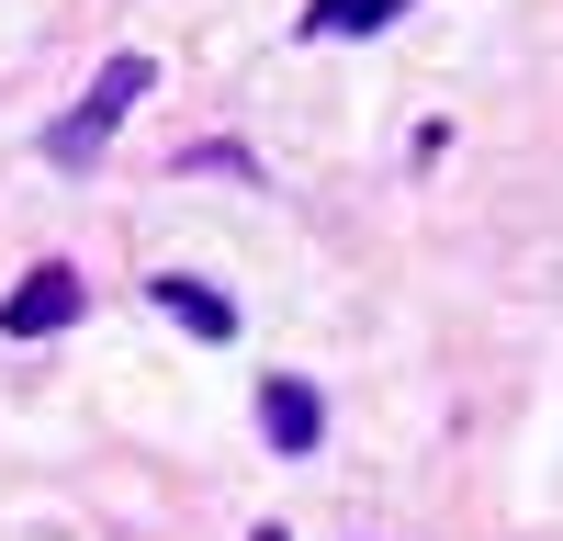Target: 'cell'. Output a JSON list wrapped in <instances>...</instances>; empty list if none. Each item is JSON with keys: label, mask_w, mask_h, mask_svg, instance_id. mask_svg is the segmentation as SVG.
<instances>
[{"label": "cell", "mask_w": 563, "mask_h": 541, "mask_svg": "<svg viewBox=\"0 0 563 541\" xmlns=\"http://www.w3.org/2000/svg\"><path fill=\"white\" fill-rule=\"evenodd\" d=\"M68 316H79V270H68V260H45L34 283H12V305H0V328H12V339H57Z\"/></svg>", "instance_id": "obj_2"}, {"label": "cell", "mask_w": 563, "mask_h": 541, "mask_svg": "<svg viewBox=\"0 0 563 541\" xmlns=\"http://www.w3.org/2000/svg\"><path fill=\"white\" fill-rule=\"evenodd\" d=\"M260 429H271L282 451H316V429H327V406H316V384H260Z\"/></svg>", "instance_id": "obj_3"}, {"label": "cell", "mask_w": 563, "mask_h": 541, "mask_svg": "<svg viewBox=\"0 0 563 541\" xmlns=\"http://www.w3.org/2000/svg\"><path fill=\"white\" fill-rule=\"evenodd\" d=\"M249 541H282V530H249Z\"/></svg>", "instance_id": "obj_6"}, {"label": "cell", "mask_w": 563, "mask_h": 541, "mask_svg": "<svg viewBox=\"0 0 563 541\" xmlns=\"http://www.w3.org/2000/svg\"><path fill=\"white\" fill-rule=\"evenodd\" d=\"M158 305H169V316H192L203 339H225V328H238V305H225V294H203V283H180V270H158Z\"/></svg>", "instance_id": "obj_5"}, {"label": "cell", "mask_w": 563, "mask_h": 541, "mask_svg": "<svg viewBox=\"0 0 563 541\" xmlns=\"http://www.w3.org/2000/svg\"><path fill=\"white\" fill-rule=\"evenodd\" d=\"M135 90H147V57H113L102 79L79 90V113H57V124H45V158H57V169H90V158L113 147V124L135 113Z\"/></svg>", "instance_id": "obj_1"}, {"label": "cell", "mask_w": 563, "mask_h": 541, "mask_svg": "<svg viewBox=\"0 0 563 541\" xmlns=\"http://www.w3.org/2000/svg\"><path fill=\"white\" fill-rule=\"evenodd\" d=\"M395 12H406V0H316L305 34H316V45H339V34H384Z\"/></svg>", "instance_id": "obj_4"}]
</instances>
